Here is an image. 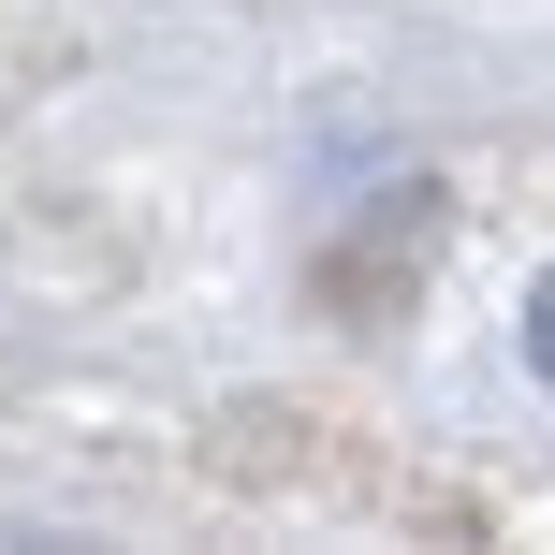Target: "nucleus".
<instances>
[{"label":"nucleus","instance_id":"obj_1","mask_svg":"<svg viewBox=\"0 0 555 555\" xmlns=\"http://www.w3.org/2000/svg\"><path fill=\"white\" fill-rule=\"evenodd\" d=\"M527 336H541V365H555V278H541V307H527Z\"/></svg>","mask_w":555,"mask_h":555}]
</instances>
